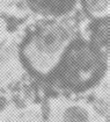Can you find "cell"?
I'll list each match as a JSON object with an SVG mask.
<instances>
[{
  "instance_id": "1",
  "label": "cell",
  "mask_w": 110,
  "mask_h": 122,
  "mask_svg": "<svg viewBox=\"0 0 110 122\" xmlns=\"http://www.w3.org/2000/svg\"><path fill=\"white\" fill-rule=\"evenodd\" d=\"M107 67V55L103 50L89 41L71 40L51 73L62 87L81 93L100 83Z\"/></svg>"
},
{
  "instance_id": "7",
  "label": "cell",
  "mask_w": 110,
  "mask_h": 122,
  "mask_svg": "<svg viewBox=\"0 0 110 122\" xmlns=\"http://www.w3.org/2000/svg\"><path fill=\"white\" fill-rule=\"evenodd\" d=\"M6 106H7V100L2 95H0V112H2Z\"/></svg>"
},
{
  "instance_id": "5",
  "label": "cell",
  "mask_w": 110,
  "mask_h": 122,
  "mask_svg": "<svg viewBox=\"0 0 110 122\" xmlns=\"http://www.w3.org/2000/svg\"><path fill=\"white\" fill-rule=\"evenodd\" d=\"M63 122H89V113L81 106H70L63 113Z\"/></svg>"
},
{
  "instance_id": "3",
  "label": "cell",
  "mask_w": 110,
  "mask_h": 122,
  "mask_svg": "<svg viewBox=\"0 0 110 122\" xmlns=\"http://www.w3.org/2000/svg\"><path fill=\"white\" fill-rule=\"evenodd\" d=\"M35 13L44 16H63L74 8L78 0H26Z\"/></svg>"
},
{
  "instance_id": "6",
  "label": "cell",
  "mask_w": 110,
  "mask_h": 122,
  "mask_svg": "<svg viewBox=\"0 0 110 122\" xmlns=\"http://www.w3.org/2000/svg\"><path fill=\"white\" fill-rule=\"evenodd\" d=\"M82 7L88 15H99L109 7V0H81Z\"/></svg>"
},
{
  "instance_id": "4",
  "label": "cell",
  "mask_w": 110,
  "mask_h": 122,
  "mask_svg": "<svg viewBox=\"0 0 110 122\" xmlns=\"http://www.w3.org/2000/svg\"><path fill=\"white\" fill-rule=\"evenodd\" d=\"M89 42L101 50H109V15L97 18L89 25Z\"/></svg>"
},
{
  "instance_id": "2",
  "label": "cell",
  "mask_w": 110,
  "mask_h": 122,
  "mask_svg": "<svg viewBox=\"0 0 110 122\" xmlns=\"http://www.w3.org/2000/svg\"><path fill=\"white\" fill-rule=\"evenodd\" d=\"M70 42L71 35L63 25L45 22L30 31L20 44V62L33 75L49 76Z\"/></svg>"
}]
</instances>
